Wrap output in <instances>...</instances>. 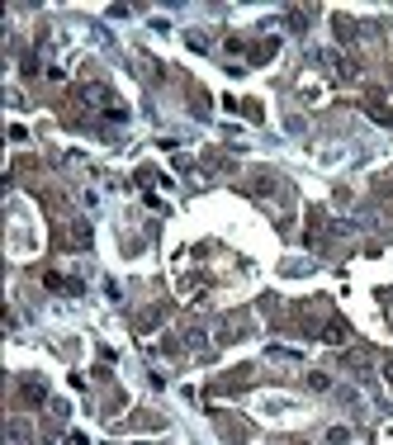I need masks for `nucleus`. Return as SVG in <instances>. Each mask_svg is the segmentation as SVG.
<instances>
[{"label": "nucleus", "mask_w": 393, "mask_h": 445, "mask_svg": "<svg viewBox=\"0 0 393 445\" xmlns=\"http://www.w3.org/2000/svg\"><path fill=\"white\" fill-rule=\"evenodd\" d=\"M43 398H48V388H43V379H34V374H24V379H20V403L39 407Z\"/></svg>", "instance_id": "1"}, {"label": "nucleus", "mask_w": 393, "mask_h": 445, "mask_svg": "<svg viewBox=\"0 0 393 445\" xmlns=\"http://www.w3.org/2000/svg\"><path fill=\"white\" fill-rule=\"evenodd\" d=\"M57 242H62V247H85V242H90V233H85V223H76V228H67Z\"/></svg>", "instance_id": "2"}, {"label": "nucleus", "mask_w": 393, "mask_h": 445, "mask_svg": "<svg viewBox=\"0 0 393 445\" xmlns=\"http://www.w3.org/2000/svg\"><path fill=\"white\" fill-rule=\"evenodd\" d=\"M308 388H313V393H327V388H332V374L313 369V374H308Z\"/></svg>", "instance_id": "5"}, {"label": "nucleus", "mask_w": 393, "mask_h": 445, "mask_svg": "<svg viewBox=\"0 0 393 445\" xmlns=\"http://www.w3.org/2000/svg\"><path fill=\"white\" fill-rule=\"evenodd\" d=\"M322 336H327V341H336V346H341V341H351V327H346V322H341V317H332V322H327V331H322Z\"/></svg>", "instance_id": "3"}, {"label": "nucleus", "mask_w": 393, "mask_h": 445, "mask_svg": "<svg viewBox=\"0 0 393 445\" xmlns=\"http://www.w3.org/2000/svg\"><path fill=\"white\" fill-rule=\"evenodd\" d=\"M251 62H266V57H275V39H261V43H251V53H247Z\"/></svg>", "instance_id": "4"}]
</instances>
